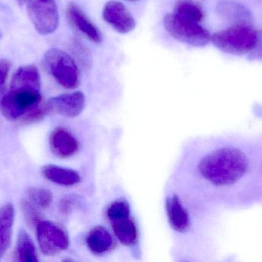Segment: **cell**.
<instances>
[{"instance_id":"obj_1","label":"cell","mask_w":262,"mask_h":262,"mask_svg":"<svg viewBox=\"0 0 262 262\" xmlns=\"http://www.w3.org/2000/svg\"><path fill=\"white\" fill-rule=\"evenodd\" d=\"M249 163L239 149L224 147L206 155L199 164V170L203 178L215 186H230L243 178Z\"/></svg>"},{"instance_id":"obj_2","label":"cell","mask_w":262,"mask_h":262,"mask_svg":"<svg viewBox=\"0 0 262 262\" xmlns=\"http://www.w3.org/2000/svg\"><path fill=\"white\" fill-rule=\"evenodd\" d=\"M41 88L29 85L11 86L0 99V112L9 120L18 119L39 106Z\"/></svg>"},{"instance_id":"obj_3","label":"cell","mask_w":262,"mask_h":262,"mask_svg":"<svg viewBox=\"0 0 262 262\" xmlns=\"http://www.w3.org/2000/svg\"><path fill=\"white\" fill-rule=\"evenodd\" d=\"M257 31L249 25H236L216 32L211 41L217 49L231 55L249 54L256 42Z\"/></svg>"},{"instance_id":"obj_4","label":"cell","mask_w":262,"mask_h":262,"mask_svg":"<svg viewBox=\"0 0 262 262\" xmlns=\"http://www.w3.org/2000/svg\"><path fill=\"white\" fill-rule=\"evenodd\" d=\"M46 70L66 89L78 87L80 83V72L75 60L61 49H51L43 57Z\"/></svg>"},{"instance_id":"obj_5","label":"cell","mask_w":262,"mask_h":262,"mask_svg":"<svg viewBox=\"0 0 262 262\" xmlns=\"http://www.w3.org/2000/svg\"><path fill=\"white\" fill-rule=\"evenodd\" d=\"M166 32L176 39L195 47H203L211 41L209 31L196 22L167 14L163 19Z\"/></svg>"},{"instance_id":"obj_6","label":"cell","mask_w":262,"mask_h":262,"mask_svg":"<svg viewBox=\"0 0 262 262\" xmlns=\"http://www.w3.org/2000/svg\"><path fill=\"white\" fill-rule=\"evenodd\" d=\"M29 18L38 33H53L59 24L58 8L54 0H27Z\"/></svg>"},{"instance_id":"obj_7","label":"cell","mask_w":262,"mask_h":262,"mask_svg":"<svg viewBox=\"0 0 262 262\" xmlns=\"http://www.w3.org/2000/svg\"><path fill=\"white\" fill-rule=\"evenodd\" d=\"M35 229L40 249L45 255L52 256L69 248V236L55 223L41 220Z\"/></svg>"},{"instance_id":"obj_8","label":"cell","mask_w":262,"mask_h":262,"mask_svg":"<svg viewBox=\"0 0 262 262\" xmlns=\"http://www.w3.org/2000/svg\"><path fill=\"white\" fill-rule=\"evenodd\" d=\"M85 106V96L81 92L63 94L50 98L46 104L49 112L75 118L82 112Z\"/></svg>"},{"instance_id":"obj_9","label":"cell","mask_w":262,"mask_h":262,"mask_svg":"<svg viewBox=\"0 0 262 262\" xmlns=\"http://www.w3.org/2000/svg\"><path fill=\"white\" fill-rule=\"evenodd\" d=\"M103 17L120 33H129L136 26L134 17L121 2L115 0L108 2L103 9Z\"/></svg>"},{"instance_id":"obj_10","label":"cell","mask_w":262,"mask_h":262,"mask_svg":"<svg viewBox=\"0 0 262 262\" xmlns=\"http://www.w3.org/2000/svg\"><path fill=\"white\" fill-rule=\"evenodd\" d=\"M67 17L71 24L91 41L101 43L102 40L101 31L75 3H70L68 6Z\"/></svg>"},{"instance_id":"obj_11","label":"cell","mask_w":262,"mask_h":262,"mask_svg":"<svg viewBox=\"0 0 262 262\" xmlns=\"http://www.w3.org/2000/svg\"><path fill=\"white\" fill-rule=\"evenodd\" d=\"M217 12L221 18L236 25H251L254 21L253 15L248 8L237 2L226 0L219 3Z\"/></svg>"},{"instance_id":"obj_12","label":"cell","mask_w":262,"mask_h":262,"mask_svg":"<svg viewBox=\"0 0 262 262\" xmlns=\"http://www.w3.org/2000/svg\"><path fill=\"white\" fill-rule=\"evenodd\" d=\"M50 146L52 152L56 156L62 158L72 156L78 150L76 138L63 128H57L52 132Z\"/></svg>"},{"instance_id":"obj_13","label":"cell","mask_w":262,"mask_h":262,"mask_svg":"<svg viewBox=\"0 0 262 262\" xmlns=\"http://www.w3.org/2000/svg\"><path fill=\"white\" fill-rule=\"evenodd\" d=\"M15 213V208L11 203L0 209V260L10 247Z\"/></svg>"},{"instance_id":"obj_14","label":"cell","mask_w":262,"mask_h":262,"mask_svg":"<svg viewBox=\"0 0 262 262\" xmlns=\"http://www.w3.org/2000/svg\"><path fill=\"white\" fill-rule=\"evenodd\" d=\"M166 207L171 227L178 232L187 230L189 226V215L178 197L172 195L168 198Z\"/></svg>"},{"instance_id":"obj_15","label":"cell","mask_w":262,"mask_h":262,"mask_svg":"<svg viewBox=\"0 0 262 262\" xmlns=\"http://www.w3.org/2000/svg\"><path fill=\"white\" fill-rule=\"evenodd\" d=\"M41 172L45 178L60 186H74L81 180L79 174L75 171L54 165L44 166Z\"/></svg>"},{"instance_id":"obj_16","label":"cell","mask_w":262,"mask_h":262,"mask_svg":"<svg viewBox=\"0 0 262 262\" xmlns=\"http://www.w3.org/2000/svg\"><path fill=\"white\" fill-rule=\"evenodd\" d=\"M88 247L93 253L101 255L112 249L114 240L110 232L101 226H97L90 231L87 238Z\"/></svg>"},{"instance_id":"obj_17","label":"cell","mask_w":262,"mask_h":262,"mask_svg":"<svg viewBox=\"0 0 262 262\" xmlns=\"http://www.w3.org/2000/svg\"><path fill=\"white\" fill-rule=\"evenodd\" d=\"M111 223L115 235L123 245L133 246L137 243L138 232L137 226L130 218V215L114 220Z\"/></svg>"},{"instance_id":"obj_18","label":"cell","mask_w":262,"mask_h":262,"mask_svg":"<svg viewBox=\"0 0 262 262\" xmlns=\"http://www.w3.org/2000/svg\"><path fill=\"white\" fill-rule=\"evenodd\" d=\"M14 261L18 262L38 261L35 245L29 234L24 230L20 231L14 253Z\"/></svg>"},{"instance_id":"obj_19","label":"cell","mask_w":262,"mask_h":262,"mask_svg":"<svg viewBox=\"0 0 262 262\" xmlns=\"http://www.w3.org/2000/svg\"><path fill=\"white\" fill-rule=\"evenodd\" d=\"M176 15L200 23L204 18L203 12L200 5L192 0H180L176 5Z\"/></svg>"},{"instance_id":"obj_20","label":"cell","mask_w":262,"mask_h":262,"mask_svg":"<svg viewBox=\"0 0 262 262\" xmlns=\"http://www.w3.org/2000/svg\"><path fill=\"white\" fill-rule=\"evenodd\" d=\"M11 85H29L41 88L39 72L37 68L32 65L23 66L14 74Z\"/></svg>"},{"instance_id":"obj_21","label":"cell","mask_w":262,"mask_h":262,"mask_svg":"<svg viewBox=\"0 0 262 262\" xmlns=\"http://www.w3.org/2000/svg\"><path fill=\"white\" fill-rule=\"evenodd\" d=\"M26 193L28 198L41 209L49 208L53 200L52 192L45 188L30 187L27 189Z\"/></svg>"},{"instance_id":"obj_22","label":"cell","mask_w":262,"mask_h":262,"mask_svg":"<svg viewBox=\"0 0 262 262\" xmlns=\"http://www.w3.org/2000/svg\"><path fill=\"white\" fill-rule=\"evenodd\" d=\"M21 209L25 221L29 227L35 228L41 221V215L38 207L29 198L21 200Z\"/></svg>"},{"instance_id":"obj_23","label":"cell","mask_w":262,"mask_h":262,"mask_svg":"<svg viewBox=\"0 0 262 262\" xmlns=\"http://www.w3.org/2000/svg\"><path fill=\"white\" fill-rule=\"evenodd\" d=\"M130 206L126 201H116L107 209V218L110 221L130 215Z\"/></svg>"},{"instance_id":"obj_24","label":"cell","mask_w":262,"mask_h":262,"mask_svg":"<svg viewBox=\"0 0 262 262\" xmlns=\"http://www.w3.org/2000/svg\"><path fill=\"white\" fill-rule=\"evenodd\" d=\"M48 113H49V111H48L46 105L41 106V107L38 106V107L32 109L29 113L26 114V115L23 117V123H27V124L37 123V122H39L43 119Z\"/></svg>"},{"instance_id":"obj_25","label":"cell","mask_w":262,"mask_h":262,"mask_svg":"<svg viewBox=\"0 0 262 262\" xmlns=\"http://www.w3.org/2000/svg\"><path fill=\"white\" fill-rule=\"evenodd\" d=\"M251 61H261L262 60V31H257L256 42L253 49L249 53Z\"/></svg>"},{"instance_id":"obj_26","label":"cell","mask_w":262,"mask_h":262,"mask_svg":"<svg viewBox=\"0 0 262 262\" xmlns=\"http://www.w3.org/2000/svg\"><path fill=\"white\" fill-rule=\"evenodd\" d=\"M10 67L11 63L9 60L0 58V95L4 92L5 85Z\"/></svg>"},{"instance_id":"obj_27","label":"cell","mask_w":262,"mask_h":262,"mask_svg":"<svg viewBox=\"0 0 262 262\" xmlns=\"http://www.w3.org/2000/svg\"><path fill=\"white\" fill-rule=\"evenodd\" d=\"M17 3H18V4L20 5V6H21V5L24 4L25 3H26L27 0H16Z\"/></svg>"},{"instance_id":"obj_28","label":"cell","mask_w":262,"mask_h":262,"mask_svg":"<svg viewBox=\"0 0 262 262\" xmlns=\"http://www.w3.org/2000/svg\"><path fill=\"white\" fill-rule=\"evenodd\" d=\"M2 36H3V35H2L1 31H0V39H1Z\"/></svg>"},{"instance_id":"obj_29","label":"cell","mask_w":262,"mask_h":262,"mask_svg":"<svg viewBox=\"0 0 262 262\" xmlns=\"http://www.w3.org/2000/svg\"><path fill=\"white\" fill-rule=\"evenodd\" d=\"M129 1H137V0H129Z\"/></svg>"}]
</instances>
